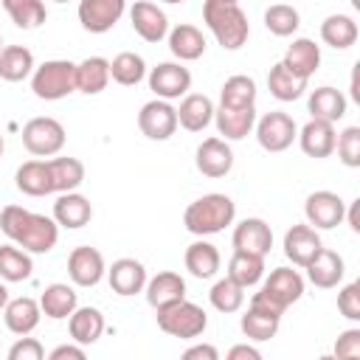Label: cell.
Listing matches in <instances>:
<instances>
[{"label":"cell","mask_w":360,"mask_h":360,"mask_svg":"<svg viewBox=\"0 0 360 360\" xmlns=\"http://www.w3.org/2000/svg\"><path fill=\"white\" fill-rule=\"evenodd\" d=\"M0 231L28 253H48L59 242L56 219L45 214H34L22 205H6L0 211Z\"/></svg>","instance_id":"6da1fadb"},{"label":"cell","mask_w":360,"mask_h":360,"mask_svg":"<svg viewBox=\"0 0 360 360\" xmlns=\"http://www.w3.org/2000/svg\"><path fill=\"white\" fill-rule=\"evenodd\" d=\"M202 22L214 34V39L225 51H239L250 37L248 14L239 8V3L231 0H205L202 3Z\"/></svg>","instance_id":"7a4b0ae2"},{"label":"cell","mask_w":360,"mask_h":360,"mask_svg":"<svg viewBox=\"0 0 360 360\" xmlns=\"http://www.w3.org/2000/svg\"><path fill=\"white\" fill-rule=\"evenodd\" d=\"M233 217H236V202L228 194L214 191V194H202L186 208L183 225L194 236H214L225 231L233 222Z\"/></svg>","instance_id":"3957f363"},{"label":"cell","mask_w":360,"mask_h":360,"mask_svg":"<svg viewBox=\"0 0 360 360\" xmlns=\"http://www.w3.org/2000/svg\"><path fill=\"white\" fill-rule=\"evenodd\" d=\"M31 90L42 101H59L76 93V62L70 59H48L31 73Z\"/></svg>","instance_id":"277c9868"},{"label":"cell","mask_w":360,"mask_h":360,"mask_svg":"<svg viewBox=\"0 0 360 360\" xmlns=\"http://www.w3.org/2000/svg\"><path fill=\"white\" fill-rule=\"evenodd\" d=\"M158 315V326L166 332V335H172V338H180V340H194V338H200L202 332H205V326H208V315H205V309L202 307H197L194 301H186V298H180V301H174V304H166V307H160V309H155Z\"/></svg>","instance_id":"5b68a950"},{"label":"cell","mask_w":360,"mask_h":360,"mask_svg":"<svg viewBox=\"0 0 360 360\" xmlns=\"http://www.w3.org/2000/svg\"><path fill=\"white\" fill-rule=\"evenodd\" d=\"M301 295H304V276L298 270H292V267H276L264 278L262 290L253 292L250 301L253 304H264V307H270V309L284 315V309L292 307Z\"/></svg>","instance_id":"8992f818"},{"label":"cell","mask_w":360,"mask_h":360,"mask_svg":"<svg viewBox=\"0 0 360 360\" xmlns=\"http://www.w3.org/2000/svg\"><path fill=\"white\" fill-rule=\"evenodd\" d=\"M22 146L37 158H53L65 146V127L51 115L31 118L22 127Z\"/></svg>","instance_id":"52a82bcc"},{"label":"cell","mask_w":360,"mask_h":360,"mask_svg":"<svg viewBox=\"0 0 360 360\" xmlns=\"http://www.w3.org/2000/svg\"><path fill=\"white\" fill-rule=\"evenodd\" d=\"M253 127H256V141L264 152H284L298 138V127H295L292 115H287L281 110L264 112Z\"/></svg>","instance_id":"ba28073f"},{"label":"cell","mask_w":360,"mask_h":360,"mask_svg":"<svg viewBox=\"0 0 360 360\" xmlns=\"http://www.w3.org/2000/svg\"><path fill=\"white\" fill-rule=\"evenodd\" d=\"M138 129L149 141H169L177 132V110L163 98H152L138 112Z\"/></svg>","instance_id":"9c48e42d"},{"label":"cell","mask_w":360,"mask_h":360,"mask_svg":"<svg viewBox=\"0 0 360 360\" xmlns=\"http://www.w3.org/2000/svg\"><path fill=\"white\" fill-rule=\"evenodd\" d=\"M149 90L155 93V98L163 101L180 98L191 90V73L180 62H160L158 68L149 70Z\"/></svg>","instance_id":"30bf717a"},{"label":"cell","mask_w":360,"mask_h":360,"mask_svg":"<svg viewBox=\"0 0 360 360\" xmlns=\"http://www.w3.org/2000/svg\"><path fill=\"white\" fill-rule=\"evenodd\" d=\"M127 11V0H79V22L90 34H107Z\"/></svg>","instance_id":"8fae6325"},{"label":"cell","mask_w":360,"mask_h":360,"mask_svg":"<svg viewBox=\"0 0 360 360\" xmlns=\"http://www.w3.org/2000/svg\"><path fill=\"white\" fill-rule=\"evenodd\" d=\"M304 214H307V222L315 231H329V228L343 222L346 202L335 191H312L304 202Z\"/></svg>","instance_id":"7c38bea8"},{"label":"cell","mask_w":360,"mask_h":360,"mask_svg":"<svg viewBox=\"0 0 360 360\" xmlns=\"http://www.w3.org/2000/svg\"><path fill=\"white\" fill-rule=\"evenodd\" d=\"M107 273L104 256L101 250L90 248V245H79L70 250L68 256V276L76 287H96Z\"/></svg>","instance_id":"4fadbf2b"},{"label":"cell","mask_w":360,"mask_h":360,"mask_svg":"<svg viewBox=\"0 0 360 360\" xmlns=\"http://www.w3.org/2000/svg\"><path fill=\"white\" fill-rule=\"evenodd\" d=\"M129 22L135 28V34L143 39V42H160L166 34H169V17L163 8H158L155 3L149 0H138L132 8H129Z\"/></svg>","instance_id":"5bb4252c"},{"label":"cell","mask_w":360,"mask_h":360,"mask_svg":"<svg viewBox=\"0 0 360 360\" xmlns=\"http://www.w3.org/2000/svg\"><path fill=\"white\" fill-rule=\"evenodd\" d=\"M107 281H110V287H112L115 295H124V298L138 295L146 287V267L138 259H129V256L115 259L107 267Z\"/></svg>","instance_id":"9a60e30c"},{"label":"cell","mask_w":360,"mask_h":360,"mask_svg":"<svg viewBox=\"0 0 360 360\" xmlns=\"http://www.w3.org/2000/svg\"><path fill=\"white\" fill-rule=\"evenodd\" d=\"M335 141H338V132H335V124L332 121H321V118H309L301 132H298V143H301V152L321 160V158H329L335 152Z\"/></svg>","instance_id":"2e32d148"},{"label":"cell","mask_w":360,"mask_h":360,"mask_svg":"<svg viewBox=\"0 0 360 360\" xmlns=\"http://www.w3.org/2000/svg\"><path fill=\"white\" fill-rule=\"evenodd\" d=\"M197 172L205 177H225L233 169V152L222 138H205L197 146Z\"/></svg>","instance_id":"e0dca14e"},{"label":"cell","mask_w":360,"mask_h":360,"mask_svg":"<svg viewBox=\"0 0 360 360\" xmlns=\"http://www.w3.org/2000/svg\"><path fill=\"white\" fill-rule=\"evenodd\" d=\"M53 219L59 228H68V231L84 228L93 219V205L79 191H62L53 202Z\"/></svg>","instance_id":"ac0fdd59"},{"label":"cell","mask_w":360,"mask_h":360,"mask_svg":"<svg viewBox=\"0 0 360 360\" xmlns=\"http://www.w3.org/2000/svg\"><path fill=\"white\" fill-rule=\"evenodd\" d=\"M321 248H323L321 245V236H318V231L309 222L307 225H292L284 233V256L292 264H298V267H307Z\"/></svg>","instance_id":"d6986e66"},{"label":"cell","mask_w":360,"mask_h":360,"mask_svg":"<svg viewBox=\"0 0 360 360\" xmlns=\"http://www.w3.org/2000/svg\"><path fill=\"white\" fill-rule=\"evenodd\" d=\"M233 248L236 250H248V253H259L267 256L273 248V231L264 219L259 217H248L233 228Z\"/></svg>","instance_id":"ffe728a7"},{"label":"cell","mask_w":360,"mask_h":360,"mask_svg":"<svg viewBox=\"0 0 360 360\" xmlns=\"http://www.w3.org/2000/svg\"><path fill=\"white\" fill-rule=\"evenodd\" d=\"M304 270H307L309 284H315V287H321V290H332V287L340 284V278H343V273H346V264H343L340 253H335V250H329V248H321Z\"/></svg>","instance_id":"44dd1931"},{"label":"cell","mask_w":360,"mask_h":360,"mask_svg":"<svg viewBox=\"0 0 360 360\" xmlns=\"http://www.w3.org/2000/svg\"><path fill=\"white\" fill-rule=\"evenodd\" d=\"M39 318H42L39 301H34L28 295L8 298L3 307V321H6L8 332H14V335H31L39 326Z\"/></svg>","instance_id":"7402d4cb"},{"label":"cell","mask_w":360,"mask_h":360,"mask_svg":"<svg viewBox=\"0 0 360 360\" xmlns=\"http://www.w3.org/2000/svg\"><path fill=\"white\" fill-rule=\"evenodd\" d=\"M214 121L225 141H242L256 124V107H214Z\"/></svg>","instance_id":"603a6c76"},{"label":"cell","mask_w":360,"mask_h":360,"mask_svg":"<svg viewBox=\"0 0 360 360\" xmlns=\"http://www.w3.org/2000/svg\"><path fill=\"white\" fill-rule=\"evenodd\" d=\"M143 292H146L149 307L160 309V307H166V304H174V301H180V298H186V281H183L180 273L163 270V273L146 278Z\"/></svg>","instance_id":"cb8c5ba5"},{"label":"cell","mask_w":360,"mask_h":360,"mask_svg":"<svg viewBox=\"0 0 360 360\" xmlns=\"http://www.w3.org/2000/svg\"><path fill=\"white\" fill-rule=\"evenodd\" d=\"M239 326H242L245 338L262 343V340L276 338V332H278V326H281V312H276V309H270V307H264V304H253V301H250V307H248V312L242 315Z\"/></svg>","instance_id":"d4e9b609"},{"label":"cell","mask_w":360,"mask_h":360,"mask_svg":"<svg viewBox=\"0 0 360 360\" xmlns=\"http://www.w3.org/2000/svg\"><path fill=\"white\" fill-rule=\"evenodd\" d=\"M281 65H284L290 73H295L298 79H307V82H309V76H312V73L318 70V65H321V48H318L312 39L298 37V39H292V45L284 51Z\"/></svg>","instance_id":"484cf974"},{"label":"cell","mask_w":360,"mask_h":360,"mask_svg":"<svg viewBox=\"0 0 360 360\" xmlns=\"http://www.w3.org/2000/svg\"><path fill=\"white\" fill-rule=\"evenodd\" d=\"M214 121V101L202 93H186L177 107V127L188 132H202Z\"/></svg>","instance_id":"4316f807"},{"label":"cell","mask_w":360,"mask_h":360,"mask_svg":"<svg viewBox=\"0 0 360 360\" xmlns=\"http://www.w3.org/2000/svg\"><path fill=\"white\" fill-rule=\"evenodd\" d=\"M68 332L73 343L90 346L104 335V315L96 307H76L68 315Z\"/></svg>","instance_id":"83f0119b"},{"label":"cell","mask_w":360,"mask_h":360,"mask_svg":"<svg viewBox=\"0 0 360 360\" xmlns=\"http://www.w3.org/2000/svg\"><path fill=\"white\" fill-rule=\"evenodd\" d=\"M166 37H169V51H172L180 62H194V59H200V56L205 53V37H202V31H200L197 25H191V22L174 25Z\"/></svg>","instance_id":"f1b7e54d"},{"label":"cell","mask_w":360,"mask_h":360,"mask_svg":"<svg viewBox=\"0 0 360 360\" xmlns=\"http://www.w3.org/2000/svg\"><path fill=\"white\" fill-rule=\"evenodd\" d=\"M346 96L338 90V87H329V84H323V87H315L312 93H309V98H307V110H309V115L312 118H321V121H340L343 115H346Z\"/></svg>","instance_id":"f546056e"},{"label":"cell","mask_w":360,"mask_h":360,"mask_svg":"<svg viewBox=\"0 0 360 360\" xmlns=\"http://www.w3.org/2000/svg\"><path fill=\"white\" fill-rule=\"evenodd\" d=\"M14 183L22 194L28 197H45V194H53V180H51V169H48V160H25L17 174H14Z\"/></svg>","instance_id":"4dcf8cb0"},{"label":"cell","mask_w":360,"mask_h":360,"mask_svg":"<svg viewBox=\"0 0 360 360\" xmlns=\"http://www.w3.org/2000/svg\"><path fill=\"white\" fill-rule=\"evenodd\" d=\"M76 307H79L76 290H73L70 284H62V281L48 284L45 292L39 295V309H42V315L51 318V321H62V318H68Z\"/></svg>","instance_id":"1f68e13d"},{"label":"cell","mask_w":360,"mask_h":360,"mask_svg":"<svg viewBox=\"0 0 360 360\" xmlns=\"http://www.w3.org/2000/svg\"><path fill=\"white\" fill-rule=\"evenodd\" d=\"M357 37H360V28H357L354 17H349V14H329L321 22V39L335 51L352 48L357 42Z\"/></svg>","instance_id":"d6a6232c"},{"label":"cell","mask_w":360,"mask_h":360,"mask_svg":"<svg viewBox=\"0 0 360 360\" xmlns=\"http://www.w3.org/2000/svg\"><path fill=\"white\" fill-rule=\"evenodd\" d=\"M110 84V59L104 56H87L76 65V90L96 96Z\"/></svg>","instance_id":"836d02e7"},{"label":"cell","mask_w":360,"mask_h":360,"mask_svg":"<svg viewBox=\"0 0 360 360\" xmlns=\"http://www.w3.org/2000/svg\"><path fill=\"white\" fill-rule=\"evenodd\" d=\"M219 250L205 242V239H197L186 248V270L194 276V278H214L219 273Z\"/></svg>","instance_id":"e575fe53"},{"label":"cell","mask_w":360,"mask_h":360,"mask_svg":"<svg viewBox=\"0 0 360 360\" xmlns=\"http://www.w3.org/2000/svg\"><path fill=\"white\" fill-rule=\"evenodd\" d=\"M34 53L25 45H3L0 51V79L3 82H22L34 73Z\"/></svg>","instance_id":"d590c367"},{"label":"cell","mask_w":360,"mask_h":360,"mask_svg":"<svg viewBox=\"0 0 360 360\" xmlns=\"http://www.w3.org/2000/svg\"><path fill=\"white\" fill-rule=\"evenodd\" d=\"M228 276L239 284V287H253L262 281L264 276V256L259 253H248V250H233L231 262H228Z\"/></svg>","instance_id":"8d00e7d4"},{"label":"cell","mask_w":360,"mask_h":360,"mask_svg":"<svg viewBox=\"0 0 360 360\" xmlns=\"http://www.w3.org/2000/svg\"><path fill=\"white\" fill-rule=\"evenodd\" d=\"M34 273V262L31 253L22 250L20 245H0V278L3 281H25Z\"/></svg>","instance_id":"74e56055"},{"label":"cell","mask_w":360,"mask_h":360,"mask_svg":"<svg viewBox=\"0 0 360 360\" xmlns=\"http://www.w3.org/2000/svg\"><path fill=\"white\" fill-rule=\"evenodd\" d=\"M48 169H51V180H53V194L76 191L84 183V163L79 158H51Z\"/></svg>","instance_id":"f35d334b"},{"label":"cell","mask_w":360,"mask_h":360,"mask_svg":"<svg viewBox=\"0 0 360 360\" xmlns=\"http://www.w3.org/2000/svg\"><path fill=\"white\" fill-rule=\"evenodd\" d=\"M267 90H270V96L278 98V101H295V98H301L304 90H307V79H298V76L290 73L281 62H276V65L270 68V73H267Z\"/></svg>","instance_id":"ab89813d"},{"label":"cell","mask_w":360,"mask_h":360,"mask_svg":"<svg viewBox=\"0 0 360 360\" xmlns=\"http://www.w3.org/2000/svg\"><path fill=\"white\" fill-rule=\"evenodd\" d=\"M6 14L11 17V22L17 28H39L45 20H48V11H45V3L42 0H0Z\"/></svg>","instance_id":"60d3db41"},{"label":"cell","mask_w":360,"mask_h":360,"mask_svg":"<svg viewBox=\"0 0 360 360\" xmlns=\"http://www.w3.org/2000/svg\"><path fill=\"white\" fill-rule=\"evenodd\" d=\"M146 76V62L135 51H124L110 62V79L118 82L121 87H135Z\"/></svg>","instance_id":"b9f144b4"},{"label":"cell","mask_w":360,"mask_h":360,"mask_svg":"<svg viewBox=\"0 0 360 360\" xmlns=\"http://www.w3.org/2000/svg\"><path fill=\"white\" fill-rule=\"evenodd\" d=\"M219 104L225 107H256V82L250 76H231L225 79L222 90H219Z\"/></svg>","instance_id":"7bdbcfd3"},{"label":"cell","mask_w":360,"mask_h":360,"mask_svg":"<svg viewBox=\"0 0 360 360\" xmlns=\"http://www.w3.org/2000/svg\"><path fill=\"white\" fill-rule=\"evenodd\" d=\"M208 301H211V307H214L217 312H225V315L239 312L242 304H245V287H239L231 276H225V278H219V281L211 287Z\"/></svg>","instance_id":"ee69618b"},{"label":"cell","mask_w":360,"mask_h":360,"mask_svg":"<svg viewBox=\"0 0 360 360\" xmlns=\"http://www.w3.org/2000/svg\"><path fill=\"white\" fill-rule=\"evenodd\" d=\"M264 25L273 37H292L301 25V14H298V8L287 6V3H276L264 11Z\"/></svg>","instance_id":"f6af8a7d"},{"label":"cell","mask_w":360,"mask_h":360,"mask_svg":"<svg viewBox=\"0 0 360 360\" xmlns=\"http://www.w3.org/2000/svg\"><path fill=\"white\" fill-rule=\"evenodd\" d=\"M335 149H338V158H340L343 166L357 169L360 166V127H346L338 135Z\"/></svg>","instance_id":"bcb514c9"},{"label":"cell","mask_w":360,"mask_h":360,"mask_svg":"<svg viewBox=\"0 0 360 360\" xmlns=\"http://www.w3.org/2000/svg\"><path fill=\"white\" fill-rule=\"evenodd\" d=\"M338 312L346 321H360V281H352L338 292Z\"/></svg>","instance_id":"7dc6e473"},{"label":"cell","mask_w":360,"mask_h":360,"mask_svg":"<svg viewBox=\"0 0 360 360\" xmlns=\"http://www.w3.org/2000/svg\"><path fill=\"white\" fill-rule=\"evenodd\" d=\"M42 357H45L42 343L28 335H20L17 343L8 349V360H42Z\"/></svg>","instance_id":"c3c4849f"},{"label":"cell","mask_w":360,"mask_h":360,"mask_svg":"<svg viewBox=\"0 0 360 360\" xmlns=\"http://www.w3.org/2000/svg\"><path fill=\"white\" fill-rule=\"evenodd\" d=\"M335 357H346V360L360 357V329L357 326H352V329H346V332L338 335V340H335Z\"/></svg>","instance_id":"681fc988"},{"label":"cell","mask_w":360,"mask_h":360,"mask_svg":"<svg viewBox=\"0 0 360 360\" xmlns=\"http://www.w3.org/2000/svg\"><path fill=\"white\" fill-rule=\"evenodd\" d=\"M48 357L51 360H84V346L82 343H62Z\"/></svg>","instance_id":"f907efd6"},{"label":"cell","mask_w":360,"mask_h":360,"mask_svg":"<svg viewBox=\"0 0 360 360\" xmlns=\"http://www.w3.org/2000/svg\"><path fill=\"white\" fill-rule=\"evenodd\" d=\"M183 360H219V352L211 343H197L183 352Z\"/></svg>","instance_id":"816d5d0a"},{"label":"cell","mask_w":360,"mask_h":360,"mask_svg":"<svg viewBox=\"0 0 360 360\" xmlns=\"http://www.w3.org/2000/svg\"><path fill=\"white\" fill-rule=\"evenodd\" d=\"M259 357H262V352L256 346H248V343H239L228 352V360H259Z\"/></svg>","instance_id":"f5cc1de1"},{"label":"cell","mask_w":360,"mask_h":360,"mask_svg":"<svg viewBox=\"0 0 360 360\" xmlns=\"http://www.w3.org/2000/svg\"><path fill=\"white\" fill-rule=\"evenodd\" d=\"M343 219L349 222V228H352L354 233H360V200H352V202H349V208H346Z\"/></svg>","instance_id":"db71d44e"},{"label":"cell","mask_w":360,"mask_h":360,"mask_svg":"<svg viewBox=\"0 0 360 360\" xmlns=\"http://www.w3.org/2000/svg\"><path fill=\"white\" fill-rule=\"evenodd\" d=\"M6 301H8V290H6V284H3V278H0V309L6 307Z\"/></svg>","instance_id":"11a10c76"},{"label":"cell","mask_w":360,"mask_h":360,"mask_svg":"<svg viewBox=\"0 0 360 360\" xmlns=\"http://www.w3.org/2000/svg\"><path fill=\"white\" fill-rule=\"evenodd\" d=\"M3 149H6V141H3V135H0V158H3Z\"/></svg>","instance_id":"9f6ffc18"},{"label":"cell","mask_w":360,"mask_h":360,"mask_svg":"<svg viewBox=\"0 0 360 360\" xmlns=\"http://www.w3.org/2000/svg\"><path fill=\"white\" fill-rule=\"evenodd\" d=\"M163 3H183V0H163Z\"/></svg>","instance_id":"6f0895ef"},{"label":"cell","mask_w":360,"mask_h":360,"mask_svg":"<svg viewBox=\"0 0 360 360\" xmlns=\"http://www.w3.org/2000/svg\"><path fill=\"white\" fill-rule=\"evenodd\" d=\"M0 51H3V34H0Z\"/></svg>","instance_id":"680465c9"},{"label":"cell","mask_w":360,"mask_h":360,"mask_svg":"<svg viewBox=\"0 0 360 360\" xmlns=\"http://www.w3.org/2000/svg\"><path fill=\"white\" fill-rule=\"evenodd\" d=\"M53 3H68V0H53Z\"/></svg>","instance_id":"91938a15"},{"label":"cell","mask_w":360,"mask_h":360,"mask_svg":"<svg viewBox=\"0 0 360 360\" xmlns=\"http://www.w3.org/2000/svg\"><path fill=\"white\" fill-rule=\"evenodd\" d=\"M231 3H239V0H231Z\"/></svg>","instance_id":"94428289"}]
</instances>
